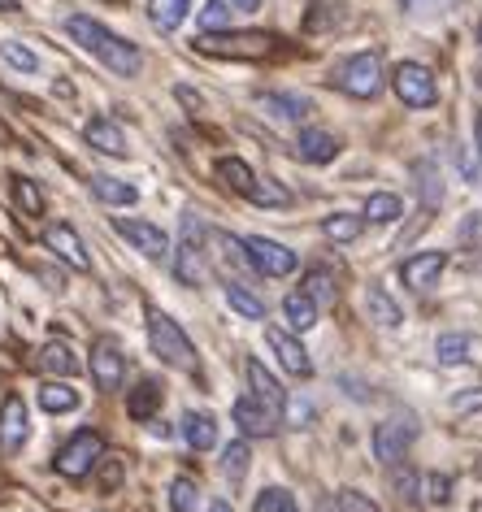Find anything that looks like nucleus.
Here are the masks:
<instances>
[{
    "label": "nucleus",
    "instance_id": "obj_1",
    "mask_svg": "<svg viewBox=\"0 0 482 512\" xmlns=\"http://www.w3.org/2000/svg\"><path fill=\"white\" fill-rule=\"evenodd\" d=\"M66 31H70V40L74 44H83L92 57H100L113 74H122V79H135L139 70H144V53L131 44V40H122V35H113L109 27H100L96 18H83V14H74L66 22Z\"/></svg>",
    "mask_w": 482,
    "mask_h": 512
},
{
    "label": "nucleus",
    "instance_id": "obj_2",
    "mask_svg": "<svg viewBox=\"0 0 482 512\" xmlns=\"http://www.w3.org/2000/svg\"><path fill=\"white\" fill-rule=\"evenodd\" d=\"M148 343H152V352H157L170 369H183V374H196V369H200V356L192 348V339L183 335V326L174 322L170 313L148 309Z\"/></svg>",
    "mask_w": 482,
    "mask_h": 512
},
{
    "label": "nucleus",
    "instance_id": "obj_3",
    "mask_svg": "<svg viewBox=\"0 0 482 512\" xmlns=\"http://www.w3.org/2000/svg\"><path fill=\"white\" fill-rule=\"evenodd\" d=\"M339 92H348V96H357V100H374L378 92H383V83H387V74H383V57L378 53H352L344 66L335 70V79H331Z\"/></svg>",
    "mask_w": 482,
    "mask_h": 512
},
{
    "label": "nucleus",
    "instance_id": "obj_4",
    "mask_svg": "<svg viewBox=\"0 0 482 512\" xmlns=\"http://www.w3.org/2000/svg\"><path fill=\"white\" fill-rule=\"evenodd\" d=\"M391 87H396L400 105H409V109H430L439 100L435 74H430L422 61H400L396 74H391Z\"/></svg>",
    "mask_w": 482,
    "mask_h": 512
},
{
    "label": "nucleus",
    "instance_id": "obj_5",
    "mask_svg": "<svg viewBox=\"0 0 482 512\" xmlns=\"http://www.w3.org/2000/svg\"><path fill=\"white\" fill-rule=\"evenodd\" d=\"M100 456H105V439H100L96 430H79L57 452V473H61V478H87V473L96 469Z\"/></svg>",
    "mask_w": 482,
    "mask_h": 512
},
{
    "label": "nucleus",
    "instance_id": "obj_6",
    "mask_svg": "<svg viewBox=\"0 0 482 512\" xmlns=\"http://www.w3.org/2000/svg\"><path fill=\"white\" fill-rule=\"evenodd\" d=\"M270 35H261V31H209L205 40H200L196 48L200 53H209V57H265L270 53Z\"/></svg>",
    "mask_w": 482,
    "mask_h": 512
},
{
    "label": "nucleus",
    "instance_id": "obj_7",
    "mask_svg": "<svg viewBox=\"0 0 482 512\" xmlns=\"http://www.w3.org/2000/svg\"><path fill=\"white\" fill-rule=\"evenodd\" d=\"M244 256H248L252 270H261L265 278H287L296 270V252L283 248V243H274V239H265V235H248Z\"/></svg>",
    "mask_w": 482,
    "mask_h": 512
},
{
    "label": "nucleus",
    "instance_id": "obj_8",
    "mask_svg": "<svg viewBox=\"0 0 482 512\" xmlns=\"http://www.w3.org/2000/svg\"><path fill=\"white\" fill-rule=\"evenodd\" d=\"M113 230H118L126 243H135V252L152 256V261L170 256V239H166V230H161V226L139 222V217H113Z\"/></svg>",
    "mask_w": 482,
    "mask_h": 512
},
{
    "label": "nucleus",
    "instance_id": "obj_9",
    "mask_svg": "<svg viewBox=\"0 0 482 512\" xmlns=\"http://www.w3.org/2000/svg\"><path fill=\"white\" fill-rule=\"evenodd\" d=\"M413 439H417L413 417H391V421H383V426L374 430V456L383 460V465H396V460L409 452Z\"/></svg>",
    "mask_w": 482,
    "mask_h": 512
},
{
    "label": "nucleus",
    "instance_id": "obj_10",
    "mask_svg": "<svg viewBox=\"0 0 482 512\" xmlns=\"http://www.w3.org/2000/svg\"><path fill=\"white\" fill-rule=\"evenodd\" d=\"M200 239H205V226L196 222V213H187L179 252H174V274H179V283H187V287L200 278Z\"/></svg>",
    "mask_w": 482,
    "mask_h": 512
},
{
    "label": "nucleus",
    "instance_id": "obj_11",
    "mask_svg": "<svg viewBox=\"0 0 482 512\" xmlns=\"http://www.w3.org/2000/svg\"><path fill=\"white\" fill-rule=\"evenodd\" d=\"M27 434H31L27 404H22L18 395H9V400L0 404V452H5V456L22 452V443H27Z\"/></svg>",
    "mask_w": 482,
    "mask_h": 512
},
{
    "label": "nucleus",
    "instance_id": "obj_12",
    "mask_svg": "<svg viewBox=\"0 0 482 512\" xmlns=\"http://www.w3.org/2000/svg\"><path fill=\"white\" fill-rule=\"evenodd\" d=\"M443 270H448V252H417L400 265V278H404V287H413V291H430Z\"/></svg>",
    "mask_w": 482,
    "mask_h": 512
},
{
    "label": "nucleus",
    "instance_id": "obj_13",
    "mask_svg": "<svg viewBox=\"0 0 482 512\" xmlns=\"http://www.w3.org/2000/svg\"><path fill=\"white\" fill-rule=\"evenodd\" d=\"M44 243L53 248L61 261L70 265V270H79V274H87L92 270V256H87V248H83V239L74 235V226H66V222H57V226H48L44 230Z\"/></svg>",
    "mask_w": 482,
    "mask_h": 512
},
{
    "label": "nucleus",
    "instance_id": "obj_14",
    "mask_svg": "<svg viewBox=\"0 0 482 512\" xmlns=\"http://www.w3.org/2000/svg\"><path fill=\"white\" fill-rule=\"evenodd\" d=\"M265 343L274 348V356L283 361V369L287 374H296V378H309L313 374V361H309V352L300 348V339H291V335H283L278 326H265Z\"/></svg>",
    "mask_w": 482,
    "mask_h": 512
},
{
    "label": "nucleus",
    "instance_id": "obj_15",
    "mask_svg": "<svg viewBox=\"0 0 482 512\" xmlns=\"http://www.w3.org/2000/svg\"><path fill=\"white\" fill-rule=\"evenodd\" d=\"M35 365H40L48 378H74V374H79V369H83L79 352H74L66 339H53V343H44V348H40V356H35Z\"/></svg>",
    "mask_w": 482,
    "mask_h": 512
},
{
    "label": "nucleus",
    "instance_id": "obj_16",
    "mask_svg": "<svg viewBox=\"0 0 482 512\" xmlns=\"http://www.w3.org/2000/svg\"><path fill=\"white\" fill-rule=\"evenodd\" d=\"M92 378L100 391H118L122 387V352L109 339H100L92 348Z\"/></svg>",
    "mask_w": 482,
    "mask_h": 512
},
{
    "label": "nucleus",
    "instance_id": "obj_17",
    "mask_svg": "<svg viewBox=\"0 0 482 512\" xmlns=\"http://www.w3.org/2000/svg\"><path fill=\"white\" fill-rule=\"evenodd\" d=\"M83 139L92 144L96 152H105V157H126V135H122V126L113 122V118H92L83 126Z\"/></svg>",
    "mask_w": 482,
    "mask_h": 512
},
{
    "label": "nucleus",
    "instance_id": "obj_18",
    "mask_svg": "<svg viewBox=\"0 0 482 512\" xmlns=\"http://www.w3.org/2000/svg\"><path fill=\"white\" fill-rule=\"evenodd\" d=\"M235 421L244 426V434H274L278 430V413L274 408H265L257 395H244V400H235Z\"/></svg>",
    "mask_w": 482,
    "mask_h": 512
},
{
    "label": "nucleus",
    "instance_id": "obj_19",
    "mask_svg": "<svg viewBox=\"0 0 482 512\" xmlns=\"http://www.w3.org/2000/svg\"><path fill=\"white\" fill-rule=\"evenodd\" d=\"M244 374H248V387H252V395H257V400H261L265 408H274V413H278V408L287 404V391L278 387V378H274V374H270V369H265L261 361H248V365H244Z\"/></svg>",
    "mask_w": 482,
    "mask_h": 512
},
{
    "label": "nucleus",
    "instance_id": "obj_20",
    "mask_svg": "<svg viewBox=\"0 0 482 512\" xmlns=\"http://www.w3.org/2000/svg\"><path fill=\"white\" fill-rule=\"evenodd\" d=\"M335 152H339V144H335V135L331 131H300V139H296V157L300 161H309V165H326V161H335Z\"/></svg>",
    "mask_w": 482,
    "mask_h": 512
},
{
    "label": "nucleus",
    "instance_id": "obj_21",
    "mask_svg": "<svg viewBox=\"0 0 482 512\" xmlns=\"http://www.w3.org/2000/svg\"><path fill=\"white\" fill-rule=\"evenodd\" d=\"M365 313H370V322L378 326H387V330H396L404 322V313H400V304L387 296L383 287H365Z\"/></svg>",
    "mask_w": 482,
    "mask_h": 512
},
{
    "label": "nucleus",
    "instance_id": "obj_22",
    "mask_svg": "<svg viewBox=\"0 0 482 512\" xmlns=\"http://www.w3.org/2000/svg\"><path fill=\"white\" fill-rule=\"evenodd\" d=\"M183 439H187V447H196V452H209V447L218 443V421L192 408V413L183 417Z\"/></svg>",
    "mask_w": 482,
    "mask_h": 512
},
{
    "label": "nucleus",
    "instance_id": "obj_23",
    "mask_svg": "<svg viewBox=\"0 0 482 512\" xmlns=\"http://www.w3.org/2000/svg\"><path fill=\"white\" fill-rule=\"evenodd\" d=\"M126 413H131L135 421H152V417H157L161 413V387H157V382H152V378L139 382V387L126 395Z\"/></svg>",
    "mask_w": 482,
    "mask_h": 512
},
{
    "label": "nucleus",
    "instance_id": "obj_24",
    "mask_svg": "<svg viewBox=\"0 0 482 512\" xmlns=\"http://www.w3.org/2000/svg\"><path fill=\"white\" fill-rule=\"evenodd\" d=\"M283 317H287V326L296 330V335H304V330L317 326V300L304 296V291H291V296L283 300Z\"/></svg>",
    "mask_w": 482,
    "mask_h": 512
},
{
    "label": "nucleus",
    "instance_id": "obj_25",
    "mask_svg": "<svg viewBox=\"0 0 482 512\" xmlns=\"http://www.w3.org/2000/svg\"><path fill=\"white\" fill-rule=\"evenodd\" d=\"M92 191H96V200L113 204V209H126V204L139 200V191L131 183H122V178H113V174H92Z\"/></svg>",
    "mask_w": 482,
    "mask_h": 512
},
{
    "label": "nucleus",
    "instance_id": "obj_26",
    "mask_svg": "<svg viewBox=\"0 0 482 512\" xmlns=\"http://www.w3.org/2000/svg\"><path fill=\"white\" fill-rule=\"evenodd\" d=\"M187 14H192V0H152L148 5V18L157 31H179Z\"/></svg>",
    "mask_w": 482,
    "mask_h": 512
},
{
    "label": "nucleus",
    "instance_id": "obj_27",
    "mask_svg": "<svg viewBox=\"0 0 482 512\" xmlns=\"http://www.w3.org/2000/svg\"><path fill=\"white\" fill-rule=\"evenodd\" d=\"M40 408L44 413H74V408H79V391L70 387L66 378H53V382H44L40 387Z\"/></svg>",
    "mask_w": 482,
    "mask_h": 512
},
{
    "label": "nucleus",
    "instance_id": "obj_28",
    "mask_svg": "<svg viewBox=\"0 0 482 512\" xmlns=\"http://www.w3.org/2000/svg\"><path fill=\"white\" fill-rule=\"evenodd\" d=\"M252 204H261V209H287L291 204V191L278 183V178H252V187L244 191Z\"/></svg>",
    "mask_w": 482,
    "mask_h": 512
},
{
    "label": "nucleus",
    "instance_id": "obj_29",
    "mask_svg": "<svg viewBox=\"0 0 482 512\" xmlns=\"http://www.w3.org/2000/svg\"><path fill=\"white\" fill-rule=\"evenodd\" d=\"M261 105L274 113V118H283V122H300V118H309V100L296 96V92H274V96H261Z\"/></svg>",
    "mask_w": 482,
    "mask_h": 512
},
{
    "label": "nucleus",
    "instance_id": "obj_30",
    "mask_svg": "<svg viewBox=\"0 0 482 512\" xmlns=\"http://www.w3.org/2000/svg\"><path fill=\"white\" fill-rule=\"evenodd\" d=\"M469 352H474V339H469V335H439V339H435L439 365H465Z\"/></svg>",
    "mask_w": 482,
    "mask_h": 512
},
{
    "label": "nucleus",
    "instance_id": "obj_31",
    "mask_svg": "<svg viewBox=\"0 0 482 512\" xmlns=\"http://www.w3.org/2000/svg\"><path fill=\"white\" fill-rule=\"evenodd\" d=\"M226 304H231L239 317H248V322H261V317H265V304L252 296L244 283H226Z\"/></svg>",
    "mask_w": 482,
    "mask_h": 512
},
{
    "label": "nucleus",
    "instance_id": "obj_32",
    "mask_svg": "<svg viewBox=\"0 0 482 512\" xmlns=\"http://www.w3.org/2000/svg\"><path fill=\"white\" fill-rule=\"evenodd\" d=\"M361 217H352V213H331V217H326V222H322V235L326 239H335V243H352V239H357L361 235Z\"/></svg>",
    "mask_w": 482,
    "mask_h": 512
},
{
    "label": "nucleus",
    "instance_id": "obj_33",
    "mask_svg": "<svg viewBox=\"0 0 482 512\" xmlns=\"http://www.w3.org/2000/svg\"><path fill=\"white\" fill-rule=\"evenodd\" d=\"M400 213H404V204H400V196H391V191H378V196L365 200V217H370V222H396Z\"/></svg>",
    "mask_w": 482,
    "mask_h": 512
},
{
    "label": "nucleus",
    "instance_id": "obj_34",
    "mask_svg": "<svg viewBox=\"0 0 482 512\" xmlns=\"http://www.w3.org/2000/svg\"><path fill=\"white\" fill-rule=\"evenodd\" d=\"M14 200H18V209L27 213V217H40L44 213V191L31 183V178H14Z\"/></svg>",
    "mask_w": 482,
    "mask_h": 512
},
{
    "label": "nucleus",
    "instance_id": "obj_35",
    "mask_svg": "<svg viewBox=\"0 0 482 512\" xmlns=\"http://www.w3.org/2000/svg\"><path fill=\"white\" fill-rule=\"evenodd\" d=\"M248 460H252L248 443H244V439H235V443L222 452V473H226V478H231V482H239V478H244V473H248Z\"/></svg>",
    "mask_w": 482,
    "mask_h": 512
},
{
    "label": "nucleus",
    "instance_id": "obj_36",
    "mask_svg": "<svg viewBox=\"0 0 482 512\" xmlns=\"http://www.w3.org/2000/svg\"><path fill=\"white\" fill-rule=\"evenodd\" d=\"M252 512H300V508H296V499H291V491H283V486H270V491L257 495Z\"/></svg>",
    "mask_w": 482,
    "mask_h": 512
},
{
    "label": "nucleus",
    "instance_id": "obj_37",
    "mask_svg": "<svg viewBox=\"0 0 482 512\" xmlns=\"http://www.w3.org/2000/svg\"><path fill=\"white\" fill-rule=\"evenodd\" d=\"M231 14L235 9H226V0H205V9H200V27H205V35L209 31H226L231 27Z\"/></svg>",
    "mask_w": 482,
    "mask_h": 512
},
{
    "label": "nucleus",
    "instance_id": "obj_38",
    "mask_svg": "<svg viewBox=\"0 0 482 512\" xmlns=\"http://www.w3.org/2000/svg\"><path fill=\"white\" fill-rule=\"evenodd\" d=\"M0 53H5L9 66L22 70V74H35V70H40V57H35L27 44H18V40H5V48H0Z\"/></svg>",
    "mask_w": 482,
    "mask_h": 512
},
{
    "label": "nucleus",
    "instance_id": "obj_39",
    "mask_svg": "<svg viewBox=\"0 0 482 512\" xmlns=\"http://www.w3.org/2000/svg\"><path fill=\"white\" fill-rule=\"evenodd\" d=\"M218 174H222V178H226V183H231L235 191H248V187H252V178H257V174L248 170V161H239V157H222Z\"/></svg>",
    "mask_w": 482,
    "mask_h": 512
},
{
    "label": "nucleus",
    "instance_id": "obj_40",
    "mask_svg": "<svg viewBox=\"0 0 482 512\" xmlns=\"http://www.w3.org/2000/svg\"><path fill=\"white\" fill-rule=\"evenodd\" d=\"M196 482L192 478H174L170 482V508L174 512H196Z\"/></svg>",
    "mask_w": 482,
    "mask_h": 512
},
{
    "label": "nucleus",
    "instance_id": "obj_41",
    "mask_svg": "<svg viewBox=\"0 0 482 512\" xmlns=\"http://www.w3.org/2000/svg\"><path fill=\"white\" fill-rule=\"evenodd\" d=\"M422 499L426 504H448L452 499V478L448 473H426L422 478Z\"/></svg>",
    "mask_w": 482,
    "mask_h": 512
},
{
    "label": "nucleus",
    "instance_id": "obj_42",
    "mask_svg": "<svg viewBox=\"0 0 482 512\" xmlns=\"http://www.w3.org/2000/svg\"><path fill=\"white\" fill-rule=\"evenodd\" d=\"M96 465H100V473H96V478H100V491L113 495V491L122 486V478H126V465H122V460H113V456H100Z\"/></svg>",
    "mask_w": 482,
    "mask_h": 512
},
{
    "label": "nucleus",
    "instance_id": "obj_43",
    "mask_svg": "<svg viewBox=\"0 0 482 512\" xmlns=\"http://www.w3.org/2000/svg\"><path fill=\"white\" fill-rule=\"evenodd\" d=\"M417 486H422V478L404 465V469H391V491H396L404 504H417Z\"/></svg>",
    "mask_w": 482,
    "mask_h": 512
},
{
    "label": "nucleus",
    "instance_id": "obj_44",
    "mask_svg": "<svg viewBox=\"0 0 482 512\" xmlns=\"http://www.w3.org/2000/svg\"><path fill=\"white\" fill-rule=\"evenodd\" d=\"M304 296H313V300H326V296H335V278L326 274V270H309L304 274Z\"/></svg>",
    "mask_w": 482,
    "mask_h": 512
},
{
    "label": "nucleus",
    "instance_id": "obj_45",
    "mask_svg": "<svg viewBox=\"0 0 482 512\" xmlns=\"http://www.w3.org/2000/svg\"><path fill=\"white\" fill-rule=\"evenodd\" d=\"M339 512H383V508H378L370 495H361L348 486V491H339Z\"/></svg>",
    "mask_w": 482,
    "mask_h": 512
},
{
    "label": "nucleus",
    "instance_id": "obj_46",
    "mask_svg": "<svg viewBox=\"0 0 482 512\" xmlns=\"http://www.w3.org/2000/svg\"><path fill=\"white\" fill-rule=\"evenodd\" d=\"M452 408H456V413H478V408H482V391H461L452 400Z\"/></svg>",
    "mask_w": 482,
    "mask_h": 512
},
{
    "label": "nucleus",
    "instance_id": "obj_47",
    "mask_svg": "<svg viewBox=\"0 0 482 512\" xmlns=\"http://www.w3.org/2000/svg\"><path fill=\"white\" fill-rule=\"evenodd\" d=\"M400 5L409 9V14H435V9H443L448 0H400Z\"/></svg>",
    "mask_w": 482,
    "mask_h": 512
},
{
    "label": "nucleus",
    "instance_id": "obj_48",
    "mask_svg": "<svg viewBox=\"0 0 482 512\" xmlns=\"http://www.w3.org/2000/svg\"><path fill=\"white\" fill-rule=\"evenodd\" d=\"M179 100H183L187 109H200V96L192 92V87H179Z\"/></svg>",
    "mask_w": 482,
    "mask_h": 512
},
{
    "label": "nucleus",
    "instance_id": "obj_49",
    "mask_svg": "<svg viewBox=\"0 0 482 512\" xmlns=\"http://www.w3.org/2000/svg\"><path fill=\"white\" fill-rule=\"evenodd\" d=\"M257 5H261V0H231V9H244V14H252Z\"/></svg>",
    "mask_w": 482,
    "mask_h": 512
},
{
    "label": "nucleus",
    "instance_id": "obj_50",
    "mask_svg": "<svg viewBox=\"0 0 482 512\" xmlns=\"http://www.w3.org/2000/svg\"><path fill=\"white\" fill-rule=\"evenodd\" d=\"M0 14H18V0H0Z\"/></svg>",
    "mask_w": 482,
    "mask_h": 512
},
{
    "label": "nucleus",
    "instance_id": "obj_51",
    "mask_svg": "<svg viewBox=\"0 0 482 512\" xmlns=\"http://www.w3.org/2000/svg\"><path fill=\"white\" fill-rule=\"evenodd\" d=\"M209 512H231V504H222V499H218V504H213Z\"/></svg>",
    "mask_w": 482,
    "mask_h": 512
},
{
    "label": "nucleus",
    "instance_id": "obj_52",
    "mask_svg": "<svg viewBox=\"0 0 482 512\" xmlns=\"http://www.w3.org/2000/svg\"><path fill=\"white\" fill-rule=\"evenodd\" d=\"M478 157H482V113H478Z\"/></svg>",
    "mask_w": 482,
    "mask_h": 512
},
{
    "label": "nucleus",
    "instance_id": "obj_53",
    "mask_svg": "<svg viewBox=\"0 0 482 512\" xmlns=\"http://www.w3.org/2000/svg\"><path fill=\"white\" fill-rule=\"evenodd\" d=\"M0 144H9V131H5V122H0Z\"/></svg>",
    "mask_w": 482,
    "mask_h": 512
},
{
    "label": "nucleus",
    "instance_id": "obj_54",
    "mask_svg": "<svg viewBox=\"0 0 482 512\" xmlns=\"http://www.w3.org/2000/svg\"><path fill=\"white\" fill-rule=\"evenodd\" d=\"M474 74H478V87H482V66H478V70H474Z\"/></svg>",
    "mask_w": 482,
    "mask_h": 512
},
{
    "label": "nucleus",
    "instance_id": "obj_55",
    "mask_svg": "<svg viewBox=\"0 0 482 512\" xmlns=\"http://www.w3.org/2000/svg\"><path fill=\"white\" fill-rule=\"evenodd\" d=\"M478 44H482V27H478Z\"/></svg>",
    "mask_w": 482,
    "mask_h": 512
}]
</instances>
